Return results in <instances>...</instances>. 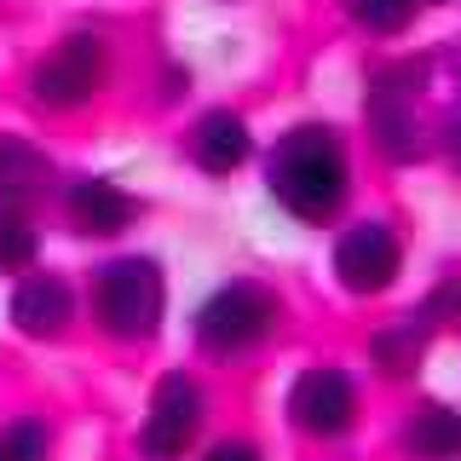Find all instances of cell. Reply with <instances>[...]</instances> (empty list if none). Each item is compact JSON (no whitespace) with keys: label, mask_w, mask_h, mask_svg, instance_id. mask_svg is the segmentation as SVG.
I'll use <instances>...</instances> for the list:
<instances>
[{"label":"cell","mask_w":461,"mask_h":461,"mask_svg":"<svg viewBox=\"0 0 461 461\" xmlns=\"http://www.w3.org/2000/svg\"><path fill=\"white\" fill-rule=\"evenodd\" d=\"M271 196L294 220H329L346 196V156L329 127H294L271 150Z\"/></svg>","instance_id":"obj_1"},{"label":"cell","mask_w":461,"mask_h":461,"mask_svg":"<svg viewBox=\"0 0 461 461\" xmlns=\"http://www.w3.org/2000/svg\"><path fill=\"white\" fill-rule=\"evenodd\" d=\"M167 288H162V266L156 259H115L98 277V317L115 340H150L162 323Z\"/></svg>","instance_id":"obj_2"},{"label":"cell","mask_w":461,"mask_h":461,"mask_svg":"<svg viewBox=\"0 0 461 461\" xmlns=\"http://www.w3.org/2000/svg\"><path fill=\"white\" fill-rule=\"evenodd\" d=\"M271 323H277V300L266 294L259 283H225L220 294L202 306L196 317V340L208 346V352H249V346H259L271 335Z\"/></svg>","instance_id":"obj_3"},{"label":"cell","mask_w":461,"mask_h":461,"mask_svg":"<svg viewBox=\"0 0 461 461\" xmlns=\"http://www.w3.org/2000/svg\"><path fill=\"white\" fill-rule=\"evenodd\" d=\"M104 41L98 35H69L47 64L35 69V104L47 110H76L104 86Z\"/></svg>","instance_id":"obj_4"},{"label":"cell","mask_w":461,"mask_h":461,"mask_svg":"<svg viewBox=\"0 0 461 461\" xmlns=\"http://www.w3.org/2000/svg\"><path fill=\"white\" fill-rule=\"evenodd\" d=\"M288 415H294V427L312 432V438H335V432L352 427L357 393L340 369H306L294 381V393H288Z\"/></svg>","instance_id":"obj_5"},{"label":"cell","mask_w":461,"mask_h":461,"mask_svg":"<svg viewBox=\"0 0 461 461\" xmlns=\"http://www.w3.org/2000/svg\"><path fill=\"white\" fill-rule=\"evenodd\" d=\"M335 277L352 288V294H381V288L398 277V237L375 220L352 225L335 249Z\"/></svg>","instance_id":"obj_6"},{"label":"cell","mask_w":461,"mask_h":461,"mask_svg":"<svg viewBox=\"0 0 461 461\" xmlns=\"http://www.w3.org/2000/svg\"><path fill=\"white\" fill-rule=\"evenodd\" d=\"M196 427H202V393H196V381H185V375H167V381L156 386V398H150L144 450H150L156 461L185 456V444L196 438Z\"/></svg>","instance_id":"obj_7"},{"label":"cell","mask_w":461,"mask_h":461,"mask_svg":"<svg viewBox=\"0 0 461 461\" xmlns=\"http://www.w3.org/2000/svg\"><path fill=\"white\" fill-rule=\"evenodd\" d=\"M69 220L86 237H110V230H122L133 220V196L115 191L110 179H81V185H69Z\"/></svg>","instance_id":"obj_8"},{"label":"cell","mask_w":461,"mask_h":461,"mask_svg":"<svg viewBox=\"0 0 461 461\" xmlns=\"http://www.w3.org/2000/svg\"><path fill=\"white\" fill-rule=\"evenodd\" d=\"M191 150H196V162L208 167V173H230V167H242V162H249V122H242V115H230V110L202 115Z\"/></svg>","instance_id":"obj_9"},{"label":"cell","mask_w":461,"mask_h":461,"mask_svg":"<svg viewBox=\"0 0 461 461\" xmlns=\"http://www.w3.org/2000/svg\"><path fill=\"white\" fill-rule=\"evenodd\" d=\"M12 323L23 335H58L69 323V288L58 277H29L18 294H12Z\"/></svg>","instance_id":"obj_10"},{"label":"cell","mask_w":461,"mask_h":461,"mask_svg":"<svg viewBox=\"0 0 461 461\" xmlns=\"http://www.w3.org/2000/svg\"><path fill=\"white\" fill-rule=\"evenodd\" d=\"M403 444L421 461H450V456H461V415L450 403H421L410 432H403Z\"/></svg>","instance_id":"obj_11"},{"label":"cell","mask_w":461,"mask_h":461,"mask_svg":"<svg viewBox=\"0 0 461 461\" xmlns=\"http://www.w3.org/2000/svg\"><path fill=\"white\" fill-rule=\"evenodd\" d=\"M47 185V156L23 139H0V208H18Z\"/></svg>","instance_id":"obj_12"},{"label":"cell","mask_w":461,"mask_h":461,"mask_svg":"<svg viewBox=\"0 0 461 461\" xmlns=\"http://www.w3.org/2000/svg\"><path fill=\"white\" fill-rule=\"evenodd\" d=\"M35 259V230L18 208H0V271H23Z\"/></svg>","instance_id":"obj_13"},{"label":"cell","mask_w":461,"mask_h":461,"mask_svg":"<svg viewBox=\"0 0 461 461\" xmlns=\"http://www.w3.org/2000/svg\"><path fill=\"white\" fill-rule=\"evenodd\" d=\"M346 12H352L369 35H398V29L410 23L415 0H346Z\"/></svg>","instance_id":"obj_14"},{"label":"cell","mask_w":461,"mask_h":461,"mask_svg":"<svg viewBox=\"0 0 461 461\" xmlns=\"http://www.w3.org/2000/svg\"><path fill=\"white\" fill-rule=\"evenodd\" d=\"M0 461H47V427L41 421H12L0 432Z\"/></svg>","instance_id":"obj_15"},{"label":"cell","mask_w":461,"mask_h":461,"mask_svg":"<svg viewBox=\"0 0 461 461\" xmlns=\"http://www.w3.org/2000/svg\"><path fill=\"white\" fill-rule=\"evenodd\" d=\"M375 357L386 364V375H403V369H415V357H421V335H415V329L381 335V340H375Z\"/></svg>","instance_id":"obj_16"},{"label":"cell","mask_w":461,"mask_h":461,"mask_svg":"<svg viewBox=\"0 0 461 461\" xmlns=\"http://www.w3.org/2000/svg\"><path fill=\"white\" fill-rule=\"evenodd\" d=\"M208 461H259V450L254 444H213Z\"/></svg>","instance_id":"obj_17"},{"label":"cell","mask_w":461,"mask_h":461,"mask_svg":"<svg viewBox=\"0 0 461 461\" xmlns=\"http://www.w3.org/2000/svg\"><path fill=\"white\" fill-rule=\"evenodd\" d=\"M450 150H456V162H461V127H456V133H450Z\"/></svg>","instance_id":"obj_18"}]
</instances>
